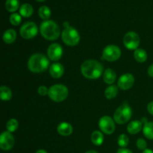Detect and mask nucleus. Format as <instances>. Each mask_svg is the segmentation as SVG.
I'll list each match as a JSON object with an SVG mask.
<instances>
[{"label": "nucleus", "mask_w": 153, "mask_h": 153, "mask_svg": "<svg viewBox=\"0 0 153 153\" xmlns=\"http://www.w3.org/2000/svg\"><path fill=\"white\" fill-rule=\"evenodd\" d=\"M81 72L87 79H97L102 73L103 67L99 61L95 60H87L82 64Z\"/></svg>", "instance_id": "1"}, {"label": "nucleus", "mask_w": 153, "mask_h": 153, "mask_svg": "<svg viewBox=\"0 0 153 153\" xmlns=\"http://www.w3.org/2000/svg\"><path fill=\"white\" fill-rule=\"evenodd\" d=\"M49 61L45 55L36 53L31 55L28 61V67L32 73H42L48 68Z\"/></svg>", "instance_id": "2"}, {"label": "nucleus", "mask_w": 153, "mask_h": 153, "mask_svg": "<svg viewBox=\"0 0 153 153\" xmlns=\"http://www.w3.org/2000/svg\"><path fill=\"white\" fill-rule=\"evenodd\" d=\"M40 33L45 39L55 40L59 37L61 31L58 24L52 20H45L40 25Z\"/></svg>", "instance_id": "3"}, {"label": "nucleus", "mask_w": 153, "mask_h": 153, "mask_svg": "<svg viewBox=\"0 0 153 153\" xmlns=\"http://www.w3.org/2000/svg\"><path fill=\"white\" fill-rule=\"evenodd\" d=\"M69 91L67 87L63 85H55L49 89V97L52 101L60 102L67 99Z\"/></svg>", "instance_id": "4"}, {"label": "nucleus", "mask_w": 153, "mask_h": 153, "mask_svg": "<svg viewBox=\"0 0 153 153\" xmlns=\"http://www.w3.org/2000/svg\"><path fill=\"white\" fill-rule=\"evenodd\" d=\"M132 114V111L127 103L120 106L114 112V120L118 124H124L128 122Z\"/></svg>", "instance_id": "5"}, {"label": "nucleus", "mask_w": 153, "mask_h": 153, "mask_svg": "<svg viewBox=\"0 0 153 153\" xmlns=\"http://www.w3.org/2000/svg\"><path fill=\"white\" fill-rule=\"evenodd\" d=\"M61 37H62L64 43L67 46H70L77 45L80 40V36H79V32L76 31V29L70 26L69 28H64Z\"/></svg>", "instance_id": "6"}, {"label": "nucleus", "mask_w": 153, "mask_h": 153, "mask_svg": "<svg viewBox=\"0 0 153 153\" xmlns=\"http://www.w3.org/2000/svg\"><path fill=\"white\" fill-rule=\"evenodd\" d=\"M120 56V49L115 45H109L103 49L102 58L108 61H115L119 59Z\"/></svg>", "instance_id": "7"}, {"label": "nucleus", "mask_w": 153, "mask_h": 153, "mask_svg": "<svg viewBox=\"0 0 153 153\" xmlns=\"http://www.w3.org/2000/svg\"><path fill=\"white\" fill-rule=\"evenodd\" d=\"M123 44L129 50H136L140 44V37L137 33L129 31L123 37Z\"/></svg>", "instance_id": "8"}, {"label": "nucleus", "mask_w": 153, "mask_h": 153, "mask_svg": "<svg viewBox=\"0 0 153 153\" xmlns=\"http://www.w3.org/2000/svg\"><path fill=\"white\" fill-rule=\"evenodd\" d=\"M38 32L37 25L33 22H25L20 28V35L24 39H31Z\"/></svg>", "instance_id": "9"}, {"label": "nucleus", "mask_w": 153, "mask_h": 153, "mask_svg": "<svg viewBox=\"0 0 153 153\" xmlns=\"http://www.w3.org/2000/svg\"><path fill=\"white\" fill-rule=\"evenodd\" d=\"M99 126L105 134H111L114 131L115 124L114 120L108 116H104L100 118Z\"/></svg>", "instance_id": "10"}, {"label": "nucleus", "mask_w": 153, "mask_h": 153, "mask_svg": "<svg viewBox=\"0 0 153 153\" xmlns=\"http://www.w3.org/2000/svg\"><path fill=\"white\" fill-rule=\"evenodd\" d=\"M14 145V138L11 133L4 131L0 136V147L2 150L8 151L13 148Z\"/></svg>", "instance_id": "11"}, {"label": "nucleus", "mask_w": 153, "mask_h": 153, "mask_svg": "<svg viewBox=\"0 0 153 153\" xmlns=\"http://www.w3.org/2000/svg\"><path fill=\"white\" fill-rule=\"evenodd\" d=\"M47 55L49 59L52 61H58L63 55L62 46L58 43H52L48 48Z\"/></svg>", "instance_id": "12"}, {"label": "nucleus", "mask_w": 153, "mask_h": 153, "mask_svg": "<svg viewBox=\"0 0 153 153\" xmlns=\"http://www.w3.org/2000/svg\"><path fill=\"white\" fill-rule=\"evenodd\" d=\"M134 83V78L133 75L130 73H126L120 76V78L118 80V87L121 90L126 91V90L130 89L133 86Z\"/></svg>", "instance_id": "13"}, {"label": "nucleus", "mask_w": 153, "mask_h": 153, "mask_svg": "<svg viewBox=\"0 0 153 153\" xmlns=\"http://www.w3.org/2000/svg\"><path fill=\"white\" fill-rule=\"evenodd\" d=\"M64 72V68L63 65L59 63H55L52 64L49 67V73L51 76L54 79H59L63 76Z\"/></svg>", "instance_id": "14"}, {"label": "nucleus", "mask_w": 153, "mask_h": 153, "mask_svg": "<svg viewBox=\"0 0 153 153\" xmlns=\"http://www.w3.org/2000/svg\"><path fill=\"white\" fill-rule=\"evenodd\" d=\"M57 131L61 136H69L73 133V127L68 123H61L58 126Z\"/></svg>", "instance_id": "15"}, {"label": "nucleus", "mask_w": 153, "mask_h": 153, "mask_svg": "<svg viewBox=\"0 0 153 153\" xmlns=\"http://www.w3.org/2000/svg\"><path fill=\"white\" fill-rule=\"evenodd\" d=\"M142 123L141 121L139 120H134L131 121L129 124L127 126V131L129 134H136L139 132L140 131H141L142 129Z\"/></svg>", "instance_id": "16"}, {"label": "nucleus", "mask_w": 153, "mask_h": 153, "mask_svg": "<svg viewBox=\"0 0 153 153\" xmlns=\"http://www.w3.org/2000/svg\"><path fill=\"white\" fill-rule=\"evenodd\" d=\"M117 78L116 73L112 69H107L103 73V80L108 85H111L115 82Z\"/></svg>", "instance_id": "17"}, {"label": "nucleus", "mask_w": 153, "mask_h": 153, "mask_svg": "<svg viewBox=\"0 0 153 153\" xmlns=\"http://www.w3.org/2000/svg\"><path fill=\"white\" fill-rule=\"evenodd\" d=\"M16 32L13 29H8L4 31L3 34V40L4 43H13L16 40Z\"/></svg>", "instance_id": "18"}, {"label": "nucleus", "mask_w": 153, "mask_h": 153, "mask_svg": "<svg viewBox=\"0 0 153 153\" xmlns=\"http://www.w3.org/2000/svg\"><path fill=\"white\" fill-rule=\"evenodd\" d=\"M33 12H34L33 7L28 3L22 4L19 8V13L24 17H29L32 15Z\"/></svg>", "instance_id": "19"}, {"label": "nucleus", "mask_w": 153, "mask_h": 153, "mask_svg": "<svg viewBox=\"0 0 153 153\" xmlns=\"http://www.w3.org/2000/svg\"><path fill=\"white\" fill-rule=\"evenodd\" d=\"M91 141L96 146H100L102 144L103 140H104V137L102 132L100 131H94L91 134Z\"/></svg>", "instance_id": "20"}, {"label": "nucleus", "mask_w": 153, "mask_h": 153, "mask_svg": "<svg viewBox=\"0 0 153 153\" xmlns=\"http://www.w3.org/2000/svg\"><path fill=\"white\" fill-rule=\"evenodd\" d=\"M134 58L138 62H145L147 59V53L143 49H137L134 52Z\"/></svg>", "instance_id": "21"}, {"label": "nucleus", "mask_w": 153, "mask_h": 153, "mask_svg": "<svg viewBox=\"0 0 153 153\" xmlns=\"http://www.w3.org/2000/svg\"><path fill=\"white\" fill-rule=\"evenodd\" d=\"M143 133L146 138L153 140V123L147 122L143 124Z\"/></svg>", "instance_id": "22"}, {"label": "nucleus", "mask_w": 153, "mask_h": 153, "mask_svg": "<svg viewBox=\"0 0 153 153\" xmlns=\"http://www.w3.org/2000/svg\"><path fill=\"white\" fill-rule=\"evenodd\" d=\"M0 97L3 101H8L12 97V92L9 88L1 86L0 88Z\"/></svg>", "instance_id": "23"}, {"label": "nucleus", "mask_w": 153, "mask_h": 153, "mask_svg": "<svg viewBox=\"0 0 153 153\" xmlns=\"http://www.w3.org/2000/svg\"><path fill=\"white\" fill-rule=\"evenodd\" d=\"M118 94V88L115 85H111L108 88H106L105 91V96L108 100H111L117 97Z\"/></svg>", "instance_id": "24"}, {"label": "nucleus", "mask_w": 153, "mask_h": 153, "mask_svg": "<svg viewBox=\"0 0 153 153\" xmlns=\"http://www.w3.org/2000/svg\"><path fill=\"white\" fill-rule=\"evenodd\" d=\"M19 0H6L5 7L9 12H14L19 8Z\"/></svg>", "instance_id": "25"}, {"label": "nucleus", "mask_w": 153, "mask_h": 153, "mask_svg": "<svg viewBox=\"0 0 153 153\" xmlns=\"http://www.w3.org/2000/svg\"><path fill=\"white\" fill-rule=\"evenodd\" d=\"M39 16L43 19H48L51 16V10L47 6H41L38 10Z\"/></svg>", "instance_id": "26"}, {"label": "nucleus", "mask_w": 153, "mask_h": 153, "mask_svg": "<svg viewBox=\"0 0 153 153\" xmlns=\"http://www.w3.org/2000/svg\"><path fill=\"white\" fill-rule=\"evenodd\" d=\"M18 126H19V123L16 119H10L7 121V124H6V128H7V131L9 132H14L16 129H17Z\"/></svg>", "instance_id": "27"}, {"label": "nucleus", "mask_w": 153, "mask_h": 153, "mask_svg": "<svg viewBox=\"0 0 153 153\" xmlns=\"http://www.w3.org/2000/svg\"><path fill=\"white\" fill-rule=\"evenodd\" d=\"M118 145L120 146H121L122 148H125L126 146H127L128 145V143H129V139L127 137L126 134H122L119 136L117 140Z\"/></svg>", "instance_id": "28"}, {"label": "nucleus", "mask_w": 153, "mask_h": 153, "mask_svg": "<svg viewBox=\"0 0 153 153\" xmlns=\"http://www.w3.org/2000/svg\"><path fill=\"white\" fill-rule=\"evenodd\" d=\"M22 21V17L19 13H13L10 16V22L13 25H18Z\"/></svg>", "instance_id": "29"}, {"label": "nucleus", "mask_w": 153, "mask_h": 153, "mask_svg": "<svg viewBox=\"0 0 153 153\" xmlns=\"http://www.w3.org/2000/svg\"><path fill=\"white\" fill-rule=\"evenodd\" d=\"M136 144H137V148L139 149H140V150H145L146 149V147H147V143H146V140L142 138L137 139Z\"/></svg>", "instance_id": "30"}, {"label": "nucleus", "mask_w": 153, "mask_h": 153, "mask_svg": "<svg viewBox=\"0 0 153 153\" xmlns=\"http://www.w3.org/2000/svg\"><path fill=\"white\" fill-rule=\"evenodd\" d=\"M38 91V94L40 96H43V97L49 94V89L46 86H40L38 88V91Z\"/></svg>", "instance_id": "31"}, {"label": "nucleus", "mask_w": 153, "mask_h": 153, "mask_svg": "<svg viewBox=\"0 0 153 153\" xmlns=\"http://www.w3.org/2000/svg\"><path fill=\"white\" fill-rule=\"evenodd\" d=\"M147 110L150 114L153 115V101L149 102L147 105Z\"/></svg>", "instance_id": "32"}, {"label": "nucleus", "mask_w": 153, "mask_h": 153, "mask_svg": "<svg viewBox=\"0 0 153 153\" xmlns=\"http://www.w3.org/2000/svg\"><path fill=\"white\" fill-rule=\"evenodd\" d=\"M117 153H133V152L128 149H126V148H121V149H118L117 152Z\"/></svg>", "instance_id": "33"}, {"label": "nucleus", "mask_w": 153, "mask_h": 153, "mask_svg": "<svg viewBox=\"0 0 153 153\" xmlns=\"http://www.w3.org/2000/svg\"><path fill=\"white\" fill-rule=\"evenodd\" d=\"M148 75H149L150 77H152L153 78V64L152 65H150L149 67V68H148Z\"/></svg>", "instance_id": "34"}, {"label": "nucleus", "mask_w": 153, "mask_h": 153, "mask_svg": "<svg viewBox=\"0 0 153 153\" xmlns=\"http://www.w3.org/2000/svg\"><path fill=\"white\" fill-rule=\"evenodd\" d=\"M142 153H153V151L149 149H146L145 150H143V152Z\"/></svg>", "instance_id": "35"}, {"label": "nucleus", "mask_w": 153, "mask_h": 153, "mask_svg": "<svg viewBox=\"0 0 153 153\" xmlns=\"http://www.w3.org/2000/svg\"><path fill=\"white\" fill-rule=\"evenodd\" d=\"M36 153H47L46 150H44V149H39V150H37Z\"/></svg>", "instance_id": "36"}, {"label": "nucleus", "mask_w": 153, "mask_h": 153, "mask_svg": "<svg viewBox=\"0 0 153 153\" xmlns=\"http://www.w3.org/2000/svg\"><path fill=\"white\" fill-rule=\"evenodd\" d=\"M85 153H98V152H96V151H94V150H90V151H88V152H85Z\"/></svg>", "instance_id": "37"}, {"label": "nucleus", "mask_w": 153, "mask_h": 153, "mask_svg": "<svg viewBox=\"0 0 153 153\" xmlns=\"http://www.w3.org/2000/svg\"><path fill=\"white\" fill-rule=\"evenodd\" d=\"M37 1H45V0H37Z\"/></svg>", "instance_id": "38"}]
</instances>
